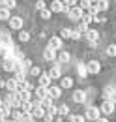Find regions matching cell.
Listing matches in <instances>:
<instances>
[{
    "label": "cell",
    "mask_w": 116,
    "mask_h": 122,
    "mask_svg": "<svg viewBox=\"0 0 116 122\" xmlns=\"http://www.w3.org/2000/svg\"><path fill=\"white\" fill-rule=\"evenodd\" d=\"M84 36H86L90 47H96V45H97V41H99V32H97V30H90V28H88V30L84 32Z\"/></svg>",
    "instance_id": "cell-1"
},
{
    "label": "cell",
    "mask_w": 116,
    "mask_h": 122,
    "mask_svg": "<svg viewBox=\"0 0 116 122\" xmlns=\"http://www.w3.org/2000/svg\"><path fill=\"white\" fill-rule=\"evenodd\" d=\"M99 117H101V113H99V107H96V105L86 107V115H84V118H88V120H97Z\"/></svg>",
    "instance_id": "cell-2"
},
{
    "label": "cell",
    "mask_w": 116,
    "mask_h": 122,
    "mask_svg": "<svg viewBox=\"0 0 116 122\" xmlns=\"http://www.w3.org/2000/svg\"><path fill=\"white\" fill-rule=\"evenodd\" d=\"M68 17L71 19V21H81V17H82V10L79 8V6H73L68 10Z\"/></svg>",
    "instance_id": "cell-3"
},
{
    "label": "cell",
    "mask_w": 116,
    "mask_h": 122,
    "mask_svg": "<svg viewBox=\"0 0 116 122\" xmlns=\"http://www.w3.org/2000/svg\"><path fill=\"white\" fill-rule=\"evenodd\" d=\"M101 96H103V100H105V102H112V103H114L116 88H114V86H107V88L101 92Z\"/></svg>",
    "instance_id": "cell-4"
},
{
    "label": "cell",
    "mask_w": 116,
    "mask_h": 122,
    "mask_svg": "<svg viewBox=\"0 0 116 122\" xmlns=\"http://www.w3.org/2000/svg\"><path fill=\"white\" fill-rule=\"evenodd\" d=\"M4 103H6L8 107H19V105H21V102H19V98H17L15 92H8V98H6Z\"/></svg>",
    "instance_id": "cell-5"
},
{
    "label": "cell",
    "mask_w": 116,
    "mask_h": 122,
    "mask_svg": "<svg viewBox=\"0 0 116 122\" xmlns=\"http://www.w3.org/2000/svg\"><path fill=\"white\" fill-rule=\"evenodd\" d=\"M86 71H88V73H92V75L99 73V71H101V64H99L97 60H90L86 64Z\"/></svg>",
    "instance_id": "cell-6"
},
{
    "label": "cell",
    "mask_w": 116,
    "mask_h": 122,
    "mask_svg": "<svg viewBox=\"0 0 116 122\" xmlns=\"http://www.w3.org/2000/svg\"><path fill=\"white\" fill-rule=\"evenodd\" d=\"M114 107H116V103H112V102H103L101 107H99V113H103V115H112L114 113Z\"/></svg>",
    "instance_id": "cell-7"
},
{
    "label": "cell",
    "mask_w": 116,
    "mask_h": 122,
    "mask_svg": "<svg viewBox=\"0 0 116 122\" xmlns=\"http://www.w3.org/2000/svg\"><path fill=\"white\" fill-rule=\"evenodd\" d=\"M49 49H53V51H58V49H62V38H58V36H53V38L49 40Z\"/></svg>",
    "instance_id": "cell-8"
},
{
    "label": "cell",
    "mask_w": 116,
    "mask_h": 122,
    "mask_svg": "<svg viewBox=\"0 0 116 122\" xmlns=\"http://www.w3.org/2000/svg\"><path fill=\"white\" fill-rule=\"evenodd\" d=\"M38 79H39V81H38V86H45V88H49V86H51V83H53V81H51V77L47 75V73H39Z\"/></svg>",
    "instance_id": "cell-9"
},
{
    "label": "cell",
    "mask_w": 116,
    "mask_h": 122,
    "mask_svg": "<svg viewBox=\"0 0 116 122\" xmlns=\"http://www.w3.org/2000/svg\"><path fill=\"white\" fill-rule=\"evenodd\" d=\"M15 94H17V98H19V102H30V98H32V92H30V90H24V88H21V90H17Z\"/></svg>",
    "instance_id": "cell-10"
},
{
    "label": "cell",
    "mask_w": 116,
    "mask_h": 122,
    "mask_svg": "<svg viewBox=\"0 0 116 122\" xmlns=\"http://www.w3.org/2000/svg\"><path fill=\"white\" fill-rule=\"evenodd\" d=\"M10 26L13 30H21L23 28V17H10Z\"/></svg>",
    "instance_id": "cell-11"
},
{
    "label": "cell",
    "mask_w": 116,
    "mask_h": 122,
    "mask_svg": "<svg viewBox=\"0 0 116 122\" xmlns=\"http://www.w3.org/2000/svg\"><path fill=\"white\" fill-rule=\"evenodd\" d=\"M73 102H75V103H84V102H86V92L75 90L73 92Z\"/></svg>",
    "instance_id": "cell-12"
},
{
    "label": "cell",
    "mask_w": 116,
    "mask_h": 122,
    "mask_svg": "<svg viewBox=\"0 0 116 122\" xmlns=\"http://www.w3.org/2000/svg\"><path fill=\"white\" fill-rule=\"evenodd\" d=\"M47 92H49V98H51V100H56V98L62 96V88H60V86H49Z\"/></svg>",
    "instance_id": "cell-13"
},
{
    "label": "cell",
    "mask_w": 116,
    "mask_h": 122,
    "mask_svg": "<svg viewBox=\"0 0 116 122\" xmlns=\"http://www.w3.org/2000/svg\"><path fill=\"white\" fill-rule=\"evenodd\" d=\"M43 58H45V60H49V62H54V60H56V51H53V49L45 47V51H43Z\"/></svg>",
    "instance_id": "cell-14"
},
{
    "label": "cell",
    "mask_w": 116,
    "mask_h": 122,
    "mask_svg": "<svg viewBox=\"0 0 116 122\" xmlns=\"http://www.w3.org/2000/svg\"><path fill=\"white\" fill-rule=\"evenodd\" d=\"M68 10H69V8H66V6H64V4H62V2H53V4H51V13H53V11H66V13H68Z\"/></svg>",
    "instance_id": "cell-15"
},
{
    "label": "cell",
    "mask_w": 116,
    "mask_h": 122,
    "mask_svg": "<svg viewBox=\"0 0 116 122\" xmlns=\"http://www.w3.org/2000/svg\"><path fill=\"white\" fill-rule=\"evenodd\" d=\"M4 86L8 88V92H17V81L13 79H8V81H4Z\"/></svg>",
    "instance_id": "cell-16"
},
{
    "label": "cell",
    "mask_w": 116,
    "mask_h": 122,
    "mask_svg": "<svg viewBox=\"0 0 116 122\" xmlns=\"http://www.w3.org/2000/svg\"><path fill=\"white\" fill-rule=\"evenodd\" d=\"M47 75L51 77V81H53V79H60V75H62V71H60V66H58V64H54V68H51V71H49Z\"/></svg>",
    "instance_id": "cell-17"
},
{
    "label": "cell",
    "mask_w": 116,
    "mask_h": 122,
    "mask_svg": "<svg viewBox=\"0 0 116 122\" xmlns=\"http://www.w3.org/2000/svg\"><path fill=\"white\" fill-rule=\"evenodd\" d=\"M15 64H17V60H11V58H8V60H4L0 66L6 70V71H13V68H15Z\"/></svg>",
    "instance_id": "cell-18"
},
{
    "label": "cell",
    "mask_w": 116,
    "mask_h": 122,
    "mask_svg": "<svg viewBox=\"0 0 116 122\" xmlns=\"http://www.w3.org/2000/svg\"><path fill=\"white\" fill-rule=\"evenodd\" d=\"M96 6H97V10H99V11H107V10L111 8L109 0H97V2H96Z\"/></svg>",
    "instance_id": "cell-19"
},
{
    "label": "cell",
    "mask_w": 116,
    "mask_h": 122,
    "mask_svg": "<svg viewBox=\"0 0 116 122\" xmlns=\"http://www.w3.org/2000/svg\"><path fill=\"white\" fill-rule=\"evenodd\" d=\"M36 96H38V100H43V98L49 96V92H47L45 86H38V88H36Z\"/></svg>",
    "instance_id": "cell-20"
},
{
    "label": "cell",
    "mask_w": 116,
    "mask_h": 122,
    "mask_svg": "<svg viewBox=\"0 0 116 122\" xmlns=\"http://www.w3.org/2000/svg\"><path fill=\"white\" fill-rule=\"evenodd\" d=\"M21 109H23V113H24V115H30V111H32V102H21Z\"/></svg>",
    "instance_id": "cell-21"
},
{
    "label": "cell",
    "mask_w": 116,
    "mask_h": 122,
    "mask_svg": "<svg viewBox=\"0 0 116 122\" xmlns=\"http://www.w3.org/2000/svg\"><path fill=\"white\" fill-rule=\"evenodd\" d=\"M56 60H58V62H64V64H68V62L71 60V55H69V53H66V51H62V53L58 55Z\"/></svg>",
    "instance_id": "cell-22"
},
{
    "label": "cell",
    "mask_w": 116,
    "mask_h": 122,
    "mask_svg": "<svg viewBox=\"0 0 116 122\" xmlns=\"http://www.w3.org/2000/svg\"><path fill=\"white\" fill-rule=\"evenodd\" d=\"M77 73H79V77H81V79H84V77L88 75V71H86V64H79V66H77Z\"/></svg>",
    "instance_id": "cell-23"
},
{
    "label": "cell",
    "mask_w": 116,
    "mask_h": 122,
    "mask_svg": "<svg viewBox=\"0 0 116 122\" xmlns=\"http://www.w3.org/2000/svg\"><path fill=\"white\" fill-rule=\"evenodd\" d=\"M68 113H69V107H68V103H64V105H58V107H56V115L66 117Z\"/></svg>",
    "instance_id": "cell-24"
},
{
    "label": "cell",
    "mask_w": 116,
    "mask_h": 122,
    "mask_svg": "<svg viewBox=\"0 0 116 122\" xmlns=\"http://www.w3.org/2000/svg\"><path fill=\"white\" fill-rule=\"evenodd\" d=\"M51 105H53V100H51L49 96L43 98V100H39V107H41V109H49Z\"/></svg>",
    "instance_id": "cell-25"
},
{
    "label": "cell",
    "mask_w": 116,
    "mask_h": 122,
    "mask_svg": "<svg viewBox=\"0 0 116 122\" xmlns=\"http://www.w3.org/2000/svg\"><path fill=\"white\" fill-rule=\"evenodd\" d=\"M71 86H73L71 77H62V86H60V88H71Z\"/></svg>",
    "instance_id": "cell-26"
},
{
    "label": "cell",
    "mask_w": 116,
    "mask_h": 122,
    "mask_svg": "<svg viewBox=\"0 0 116 122\" xmlns=\"http://www.w3.org/2000/svg\"><path fill=\"white\" fill-rule=\"evenodd\" d=\"M10 10L8 8H0V21H10Z\"/></svg>",
    "instance_id": "cell-27"
},
{
    "label": "cell",
    "mask_w": 116,
    "mask_h": 122,
    "mask_svg": "<svg viewBox=\"0 0 116 122\" xmlns=\"http://www.w3.org/2000/svg\"><path fill=\"white\" fill-rule=\"evenodd\" d=\"M97 13H99L97 6H96V4H92V6L88 8V15H92V17H97Z\"/></svg>",
    "instance_id": "cell-28"
},
{
    "label": "cell",
    "mask_w": 116,
    "mask_h": 122,
    "mask_svg": "<svg viewBox=\"0 0 116 122\" xmlns=\"http://www.w3.org/2000/svg\"><path fill=\"white\" fill-rule=\"evenodd\" d=\"M81 23L88 26V25L92 23V15H88V13H82V17H81Z\"/></svg>",
    "instance_id": "cell-29"
},
{
    "label": "cell",
    "mask_w": 116,
    "mask_h": 122,
    "mask_svg": "<svg viewBox=\"0 0 116 122\" xmlns=\"http://www.w3.org/2000/svg\"><path fill=\"white\" fill-rule=\"evenodd\" d=\"M86 118L84 117H81V115H73V117H69L68 118V122H84Z\"/></svg>",
    "instance_id": "cell-30"
},
{
    "label": "cell",
    "mask_w": 116,
    "mask_h": 122,
    "mask_svg": "<svg viewBox=\"0 0 116 122\" xmlns=\"http://www.w3.org/2000/svg\"><path fill=\"white\" fill-rule=\"evenodd\" d=\"M19 40H21V41H28V40H30V34L26 30H21V32H19Z\"/></svg>",
    "instance_id": "cell-31"
},
{
    "label": "cell",
    "mask_w": 116,
    "mask_h": 122,
    "mask_svg": "<svg viewBox=\"0 0 116 122\" xmlns=\"http://www.w3.org/2000/svg\"><path fill=\"white\" fill-rule=\"evenodd\" d=\"M107 55L109 56H116V45L114 43H111V45L107 47Z\"/></svg>",
    "instance_id": "cell-32"
},
{
    "label": "cell",
    "mask_w": 116,
    "mask_h": 122,
    "mask_svg": "<svg viewBox=\"0 0 116 122\" xmlns=\"http://www.w3.org/2000/svg\"><path fill=\"white\" fill-rule=\"evenodd\" d=\"M28 71H30V75H34V77H39V73H41V70H39L38 66H32Z\"/></svg>",
    "instance_id": "cell-33"
},
{
    "label": "cell",
    "mask_w": 116,
    "mask_h": 122,
    "mask_svg": "<svg viewBox=\"0 0 116 122\" xmlns=\"http://www.w3.org/2000/svg\"><path fill=\"white\" fill-rule=\"evenodd\" d=\"M71 38L73 40H81L82 38V34L79 32V28H71Z\"/></svg>",
    "instance_id": "cell-34"
},
{
    "label": "cell",
    "mask_w": 116,
    "mask_h": 122,
    "mask_svg": "<svg viewBox=\"0 0 116 122\" xmlns=\"http://www.w3.org/2000/svg\"><path fill=\"white\" fill-rule=\"evenodd\" d=\"M39 17H41V19H49V17H51V10H47V8H43V10L39 11Z\"/></svg>",
    "instance_id": "cell-35"
},
{
    "label": "cell",
    "mask_w": 116,
    "mask_h": 122,
    "mask_svg": "<svg viewBox=\"0 0 116 122\" xmlns=\"http://www.w3.org/2000/svg\"><path fill=\"white\" fill-rule=\"evenodd\" d=\"M21 66H23L24 70H30V68H32V60H30V58H24V60L21 62Z\"/></svg>",
    "instance_id": "cell-36"
},
{
    "label": "cell",
    "mask_w": 116,
    "mask_h": 122,
    "mask_svg": "<svg viewBox=\"0 0 116 122\" xmlns=\"http://www.w3.org/2000/svg\"><path fill=\"white\" fill-rule=\"evenodd\" d=\"M21 122H36V118H34L32 115H24V113H23V118H21Z\"/></svg>",
    "instance_id": "cell-37"
},
{
    "label": "cell",
    "mask_w": 116,
    "mask_h": 122,
    "mask_svg": "<svg viewBox=\"0 0 116 122\" xmlns=\"http://www.w3.org/2000/svg\"><path fill=\"white\" fill-rule=\"evenodd\" d=\"M60 38H71V28H64L62 34H60Z\"/></svg>",
    "instance_id": "cell-38"
},
{
    "label": "cell",
    "mask_w": 116,
    "mask_h": 122,
    "mask_svg": "<svg viewBox=\"0 0 116 122\" xmlns=\"http://www.w3.org/2000/svg\"><path fill=\"white\" fill-rule=\"evenodd\" d=\"M21 118H23V111H15V113H13V120L21 122Z\"/></svg>",
    "instance_id": "cell-39"
},
{
    "label": "cell",
    "mask_w": 116,
    "mask_h": 122,
    "mask_svg": "<svg viewBox=\"0 0 116 122\" xmlns=\"http://www.w3.org/2000/svg\"><path fill=\"white\" fill-rule=\"evenodd\" d=\"M43 8H45V2H43V0H38V2H36V10H39V11H41Z\"/></svg>",
    "instance_id": "cell-40"
},
{
    "label": "cell",
    "mask_w": 116,
    "mask_h": 122,
    "mask_svg": "<svg viewBox=\"0 0 116 122\" xmlns=\"http://www.w3.org/2000/svg\"><path fill=\"white\" fill-rule=\"evenodd\" d=\"M15 6H17V2H15V0H8V4H6V8H8V10H11V8H15Z\"/></svg>",
    "instance_id": "cell-41"
},
{
    "label": "cell",
    "mask_w": 116,
    "mask_h": 122,
    "mask_svg": "<svg viewBox=\"0 0 116 122\" xmlns=\"http://www.w3.org/2000/svg\"><path fill=\"white\" fill-rule=\"evenodd\" d=\"M43 120H45V122H53V115L45 113V115H43Z\"/></svg>",
    "instance_id": "cell-42"
},
{
    "label": "cell",
    "mask_w": 116,
    "mask_h": 122,
    "mask_svg": "<svg viewBox=\"0 0 116 122\" xmlns=\"http://www.w3.org/2000/svg\"><path fill=\"white\" fill-rule=\"evenodd\" d=\"M96 122H109V120H107L105 117H99V118H97V120H96Z\"/></svg>",
    "instance_id": "cell-43"
},
{
    "label": "cell",
    "mask_w": 116,
    "mask_h": 122,
    "mask_svg": "<svg viewBox=\"0 0 116 122\" xmlns=\"http://www.w3.org/2000/svg\"><path fill=\"white\" fill-rule=\"evenodd\" d=\"M6 4H8V0H0V6L2 8H6Z\"/></svg>",
    "instance_id": "cell-44"
},
{
    "label": "cell",
    "mask_w": 116,
    "mask_h": 122,
    "mask_svg": "<svg viewBox=\"0 0 116 122\" xmlns=\"http://www.w3.org/2000/svg\"><path fill=\"white\" fill-rule=\"evenodd\" d=\"M88 2H90V4H96V2H97V0H88Z\"/></svg>",
    "instance_id": "cell-45"
},
{
    "label": "cell",
    "mask_w": 116,
    "mask_h": 122,
    "mask_svg": "<svg viewBox=\"0 0 116 122\" xmlns=\"http://www.w3.org/2000/svg\"><path fill=\"white\" fill-rule=\"evenodd\" d=\"M0 86H4V81H2V77H0Z\"/></svg>",
    "instance_id": "cell-46"
},
{
    "label": "cell",
    "mask_w": 116,
    "mask_h": 122,
    "mask_svg": "<svg viewBox=\"0 0 116 122\" xmlns=\"http://www.w3.org/2000/svg\"><path fill=\"white\" fill-rule=\"evenodd\" d=\"M0 55H4V47H0Z\"/></svg>",
    "instance_id": "cell-47"
},
{
    "label": "cell",
    "mask_w": 116,
    "mask_h": 122,
    "mask_svg": "<svg viewBox=\"0 0 116 122\" xmlns=\"http://www.w3.org/2000/svg\"><path fill=\"white\" fill-rule=\"evenodd\" d=\"M53 2H62V0H53Z\"/></svg>",
    "instance_id": "cell-48"
}]
</instances>
